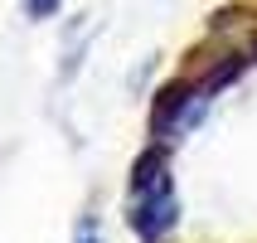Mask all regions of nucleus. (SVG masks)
<instances>
[{
    "mask_svg": "<svg viewBox=\"0 0 257 243\" xmlns=\"http://www.w3.org/2000/svg\"><path fill=\"white\" fill-rule=\"evenodd\" d=\"M73 243H102V224L92 214H83V219H78V229H73Z\"/></svg>",
    "mask_w": 257,
    "mask_h": 243,
    "instance_id": "f03ea898",
    "label": "nucleus"
},
{
    "mask_svg": "<svg viewBox=\"0 0 257 243\" xmlns=\"http://www.w3.org/2000/svg\"><path fill=\"white\" fill-rule=\"evenodd\" d=\"M58 5H63V0H29V15H34V20H49Z\"/></svg>",
    "mask_w": 257,
    "mask_h": 243,
    "instance_id": "7ed1b4c3",
    "label": "nucleus"
},
{
    "mask_svg": "<svg viewBox=\"0 0 257 243\" xmlns=\"http://www.w3.org/2000/svg\"><path fill=\"white\" fill-rule=\"evenodd\" d=\"M180 190L170 175V151L151 146L136 156L126 175V229L136 233V243H175L180 238Z\"/></svg>",
    "mask_w": 257,
    "mask_h": 243,
    "instance_id": "f257e3e1",
    "label": "nucleus"
}]
</instances>
